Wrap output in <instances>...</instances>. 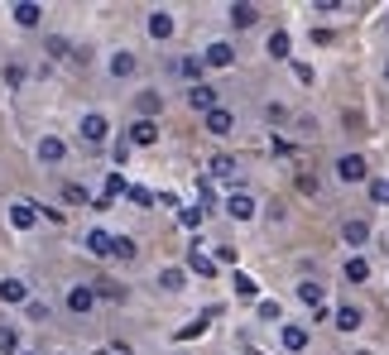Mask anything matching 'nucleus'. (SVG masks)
Here are the masks:
<instances>
[{
    "label": "nucleus",
    "instance_id": "nucleus-15",
    "mask_svg": "<svg viewBox=\"0 0 389 355\" xmlns=\"http://www.w3.org/2000/svg\"><path fill=\"white\" fill-rule=\"evenodd\" d=\"M39 15H44V10H39L34 0H19V5H15V24H24V29H34V24H39Z\"/></svg>",
    "mask_w": 389,
    "mask_h": 355
},
{
    "label": "nucleus",
    "instance_id": "nucleus-36",
    "mask_svg": "<svg viewBox=\"0 0 389 355\" xmlns=\"http://www.w3.org/2000/svg\"><path fill=\"white\" fill-rule=\"evenodd\" d=\"M106 192H111V197H115V192H125V178L111 173V178H106Z\"/></svg>",
    "mask_w": 389,
    "mask_h": 355
},
{
    "label": "nucleus",
    "instance_id": "nucleus-12",
    "mask_svg": "<svg viewBox=\"0 0 389 355\" xmlns=\"http://www.w3.org/2000/svg\"><path fill=\"white\" fill-rule=\"evenodd\" d=\"M0 303H29V283L24 278H5L0 283Z\"/></svg>",
    "mask_w": 389,
    "mask_h": 355
},
{
    "label": "nucleus",
    "instance_id": "nucleus-13",
    "mask_svg": "<svg viewBox=\"0 0 389 355\" xmlns=\"http://www.w3.org/2000/svg\"><path fill=\"white\" fill-rule=\"evenodd\" d=\"M188 106H193V111H202V115H207V111H216V91H211V87H202V82H197V87L188 91Z\"/></svg>",
    "mask_w": 389,
    "mask_h": 355
},
{
    "label": "nucleus",
    "instance_id": "nucleus-29",
    "mask_svg": "<svg viewBox=\"0 0 389 355\" xmlns=\"http://www.w3.org/2000/svg\"><path fill=\"white\" fill-rule=\"evenodd\" d=\"M236 293H240V298H260V283H255L250 274H236Z\"/></svg>",
    "mask_w": 389,
    "mask_h": 355
},
{
    "label": "nucleus",
    "instance_id": "nucleus-20",
    "mask_svg": "<svg viewBox=\"0 0 389 355\" xmlns=\"http://www.w3.org/2000/svg\"><path fill=\"white\" fill-rule=\"evenodd\" d=\"M111 255H115V260H135V255H140V245H135L130 236H111Z\"/></svg>",
    "mask_w": 389,
    "mask_h": 355
},
{
    "label": "nucleus",
    "instance_id": "nucleus-37",
    "mask_svg": "<svg viewBox=\"0 0 389 355\" xmlns=\"http://www.w3.org/2000/svg\"><path fill=\"white\" fill-rule=\"evenodd\" d=\"M370 197H375V202H389V182H370Z\"/></svg>",
    "mask_w": 389,
    "mask_h": 355
},
{
    "label": "nucleus",
    "instance_id": "nucleus-1",
    "mask_svg": "<svg viewBox=\"0 0 389 355\" xmlns=\"http://www.w3.org/2000/svg\"><path fill=\"white\" fill-rule=\"evenodd\" d=\"M92 307H97V288H92V283H73V288H68V312L82 317V312H92Z\"/></svg>",
    "mask_w": 389,
    "mask_h": 355
},
{
    "label": "nucleus",
    "instance_id": "nucleus-21",
    "mask_svg": "<svg viewBox=\"0 0 389 355\" xmlns=\"http://www.w3.org/2000/svg\"><path fill=\"white\" fill-rule=\"evenodd\" d=\"M298 298H303V303H312V307H327V303H322V283H317V278H303V283H298Z\"/></svg>",
    "mask_w": 389,
    "mask_h": 355
},
{
    "label": "nucleus",
    "instance_id": "nucleus-25",
    "mask_svg": "<svg viewBox=\"0 0 389 355\" xmlns=\"http://www.w3.org/2000/svg\"><path fill=\"white\" fill-rule=\"evenodd\" d=\"M207 173H211V178H231V173H236V159H231V154H216V159L207 164Z\"/></svg>",
    "mask_w": 389,
    "mask_h": 355
},
{
    "label": "nucleus",
    "instance_id": "nucleus-4",
    "mask_svg": "<svg viewBox=\"0 0 389 355\" xmlns=\"http://www.w3.org/2000/svg\"><path fill=\"white\" fill-rule=\"evenodd\" d=\"M135 73H140V58H135L130 48L111 53V77H135Z\"/></svg>",
    "mask_w": 389,
    "mask_h": 355
},
{
    "label": "nucleus",
    "instance_id": "nucleus-3",
    "mask_svg": "<svg viewBox=\"0 0 389 355\" xmlns=\"http://www.w3.org/2000/svg\"><path fill=\"white\" fill-rule=\"evenodd\" d=\"M106 130H111V120H106L101 111L82 115V140H87V144H106Z\"/></svg>",
    "mask_w": 389,
    "mask_h": 355
},
{
    "label": "nucleus",
    "instance_id": "nucleus-31",
    "mask_svg": "<svg viewBox=\"0 0 389 355\" xmlns=\"http://www.w3.org/2000/svg\"><path fill=\"white\" fill-rule=\"evenodd\" d=\"M178 221H183L188 231H197V226H202V207H183V211H178Z\"/></svg>",
    "mask_w": 389,
    "mask_h": 355
},
{
    "label": "nucleus",
    "instance_id": "nucleus-34",
    "mask_svg": "<svg viewBox=\"0 0 389 355\" xmlns=\"http://www.w3.org/2000/svg\"><path fill=\"white\" fill-rule=\"evenodd\" d=\"M178 73H183V77H197V73H202V63H197V58H183V63H178Z\"/></svg>",
    "mask_w": 389,
    "mask_h": 355
},
{
    "label": "nucleus",
    "instance_id": "nucleus-7",
    "mask_svg": "<svg viewBox=\"0 0 389 355\" xmlns=\"http://www.w3.org/2000/svg\"><path fill=\"white\" fill-rule=\"evenodd\" d=\"M173 29H178V24H173L169 10H154V15H149V39H173Z\"/></svg>",
    "mask_w": 389,
    "mask_h": 355
},
{
    "label": "nucleus",
    "instance_id": "nucleus-17",
    "mask_svg": "<svg viewBox=\"0 0 389 355\" xmlns=\"http://www.w3.org/2000/svg\"><path fill=\"white\" fill-rule=\"evenodd\" d=\"M10 226H15V231H29V226H34V207H29V202H15V207H10Z\"/></svg>",
    "mask_w": 389,
    "mask_h": 355
},
{
    "label": "nucleus",
    "instance_id": "nucleus-6",
    "mask_svg": "<svg viewBox=\"0 0 389 355\" xmlns=\"http://www.w3.org/2000/svg\"><path fill=\"white\" fill-rule=\"evenodd\" d=\"M0 355H24V336L10 322H0Z\"/></svg>",
    "mask_w": 389,
    "mask_h": 355
},
{
    "label": "nucleus",
    "instance_id": "nucleus-5",
    "mask_svg": "<svg viewBox=\"0 0 389 355\" xmlns=\"http://www.w3.org/2000/svg\"><path fill=\"white\" fill-rule=\"evenodd\" d=\"M39 159H44V164H63V159H68V144H63L58 135H44V140H39Z\"/></svg>",
    "mask_w": 389,
    "mask_h": 355
},
{
    "label": "nucleus",
    "instance_id": "nucleus-18",
    "mask_svg": "<svg viewBox=\"0 0 389 355\" xmlns=\"http://www.w3.org/2000/svg\"><path fill=\"white\" fill-rule=\"evenodd\" d=\"M255 19H260V10H255V5H231V24H236V29H250Z\"/></svg>",
    "mask_w": 389,
    "mask_h": 355
},
{
    "label": "nucleus",
    "instance_id": "nucleus-32",
    "mask_svg": "<svg viewBox=\"0 0 389 355\" xmlns=\"http://www.w3.org/2000/svg\"><path fill=\"white\" fill-rule=\"evenodd\" d=\"M130 192V202H140V207H154V192L149 187H125Z\"/></svg>",
    "mask_w": 389,
    "mask_h": 355
},
{
    "label": "nucleus",
    "instance_id": "nucleus-16",
    "mask_svg": "<svg viewBox=\"0 0 389 355\" xmlns=\"http://www.w3.org/2000/svg\"><path fill=\"white\" fill-rule=\"evenodd\" d=\"M130 140H135V144H154V140H159V125H154V120H135V125H130Z\"/></svg>",
    "mask_w": 389,
    "mask_h": 355
},
{
    "label": "nucleus",
    "instance_id": "nucleus-8",
    "mask_svg": "<svg viewBox=\"0 0 389 355\" xmlns=\"http://www.w3.org/2000/svg\"><path fill=\"white\" fill-rule=\"evenodd\" d=\"M226 211H231L236 221H250V216H255V197H250V192H231Z\"/></svg>",
    "mask_w": 389,
    "mask_h": 355
},
{
    "label": "nucleus",
    "instance_id": "nucleus-28",
    "mask_svg": "<svg viewBox=\"0 0 389 355\" xmlns=\"http://www.w3.org/2000/svg\"><path fill=\"white\" fill-rule=\"evenodd\" d=\"M289 34H284V29H279V34H269V58H289Z\"/></svg>",
    "mask_w": 389,
    "mask_h": 355
},
{
    "label": "nucleus",
    "instance_id": "nucleus-19",
    "mask_svg": "<svg viewBox=\"0 0 389 355\" xmlns=\"http://www.w3.org/2000/svg\"><path fill=\"white\" fill-rule=\"evenodd\" d=\"M341 236H346V245H366V240H370V226H366V221H346Z\"/></svg>",
    "mask_w": 389,
    "mask_h": 355
},
{
    "label": "nucleus",
    "instance_id": "nucleus-23",
    "mask_svg": "<svg viewBox=\"0 0 389 355\" xmlns=\"http://www.w3.org/2000/svg\"><path fill=\"white\" fill-rule=\"evenodd\" d=\"M279 336H284V351H307V332L303 327H284Z\"/></svg>",
    "mask_w": 389,
    "mask_h": 355
},
{
    "label": "nucleus",
    "instance_id": "nucleus-26",
    "mask_svg": "<svg viewBox=\"0 0 389 355\" xmlns=\"http://www.w3.org/2000/svg\"><path fill=\"white\" fill-rule=\"evenodd\" d=\"M87 250H92V255H111V236H106V231H87Z\"/></svg>",
    "mask_w": 389,
    "mask_h": 355
},
{
    "label": "nucleus",
    "instance_id": "nucleus-2",
    "mask_svg": "<svg viewBox=\"0 0 389 355\" xmlns=\"http://www.w3.org/2000/svg\"><path fill=\"white\" fill-rule=\"evenodd\" d=\"M366 173H370V169H366L361 154H341V159H336V178H341V182H361Z\"/></svg>",
    "mask_w": 389,
    "mask_h": 355
},
{
    "label": "nucleus",
    "instance_id": "nucleus-9",
    "mask_svg": "<svg viewBox=\"0 0 389 355\" xmlns=\"http://www.w3.org/2000/svg\"><path fill=\"white\" fill-rule=\"evenodd\" d=\"M332 317H336V332H361V307L356 303H341Z\"/></svg>",
    "mask_w": 389,
    "mask_h": 355
},
{
    "label": "nucleus",
    "instance_id": "nucleus-14",
    "mask_svg": "<svg viewBox=\"0 0 389 355\" xmlns=\"http://www.w3.org/2000/svg\"><path fill=\"white\" fill-rule=\"evenodd\" d=\"M135 106H140V120H154V115H159V106H164V96H159V91H140V96H135Z\"/></svg>",
    "mask_w": 389,
    "mask_h": 355
},
{
    "label": "nucleus",
    "instance_id": "nucleus-24",
    "mask_svg": "<svg viewBox=\"0 0 389 355\" xmlns=\"http://www.w3.org/2000/svg\"><path fill=\"white\" fill-rule=\"evenodd\" d=\"M183 278H188L183 269H178V265H169V269H164V274H159V288H169V293H178V288H183Z\"/></svg>",
    "mask_w": 389,
    "mask_h": 355
},
{
    "label": "nucleus",
    "instance_id": "nucleus-35",
    "mask_svg": "<svg viewBox=\"0 0 389 355\" xmlns=\"http://www.w3.org/2000/svg\"><path fill=\"white\" fill-rule=\"evenodd\" d=\"M63 197H68V202H87V192H82L77 182H68V187H63Z\"/></svg>",
    "mask_w": 389,
    "mask_h": 355
},
{
    "label": "nucleus",
    "instance_id": "nucleus-22",
    "mask_svg": "<svg viewBox=\"0 0 389 355\" xmlns=\"http://www.w3.org/2000/svg\"><path fill=\"white\" fill-rule=\"evenodd\" d=\"M188 269H193V274H207V278H211V274H216V260H211V255H202V245H197L193 255H188Z\"/></svg>",
    "mask_w": 389,
    "mask_h": 355
},
{
    "label": "nucleus",
    "instance_id": "nucleus-33",
    "mask_svg": "<svg viewBox=\"0 0 389 355\" xmlns=\"http://www.w3.org/2000/svg\"><path fill=\"white\" fill-rule=\"evenodd\" d=\"M260 317H265V322H279L284 312H279V303H260Z\"/></svg>",
    "mask_w": 389,
    "mask_h": 355
},
{
    "label": "nucleus",
    "instance_id": "nucleus-38",
    "mask_svg": "<svg viewBox=\"0 0 389 355\" xmlns=\"http://www.w3.org/2000/svg\"><path fill=\"white\" fill-rule=\"evenodd\" d=\"M385 77H389V68H385Z\"/></svg>",
    "mask_w": 389,
    "mask_h": 355
},
{
    "label": "nucleus",
    "instance_id": "nucleus-27",
    "mask_svg": "<svg viewBox=\"0 0 389 355\" xmlns=\"http://www.w3.org/2000/svg\"><path fill=\"white\" fill-rule=\"evenodd\" d=\"M346 278H351V283H366V278H370V265H366L361 255H356V260H346Z\"/></svg>",
    "mask_w": 389,
    "mask_h": 355
},
{
    "label": "nucleus",
    "instance_id": "nucleus-11",
    "mask_svg": "<svg viewBox=\"0 0 389 355\" xmlns=\"http://www.w3.org/2000/svg\"><path fill=\"white\" fill-rule=\"evenodd\" d=\"M207 130H211V135H231V130H236V115L216 106V111H207Z\"/></svg>",
    "mask_w": 389,
    "mask_h": 355
},
{
    "label": "nucleus",
    "instance_id": "nucleus-30",
    "mask_svg": "<svg viewBox=\"0 0 389 355\" xmlns=\"http://www.w3.org/2000/svg\"><path fill=\"white\" fill-rule=\"evenodd\" d=\"M202 332H207V317H197V322H188V327H178L173 336H178V341H193V336H202Z\"/></svg>",
    "mask_w": 389,
    "mask_h": 355
},
{
    "label": "nucleus",
    "instance_id": "nucleus-10",
    "mask_svg": "<svg viewBox=\"0 0 389 355\" xmlns=\"http://www.w3.org/2000/svg\"><path fill=\"white\" fill-rule=\"evenodd\" d=\"M231 63H236L231 44H207V68H231Z\"/></svg>",
    "mask_w": 389,
    "mask_h": 355
}]
</instances>
